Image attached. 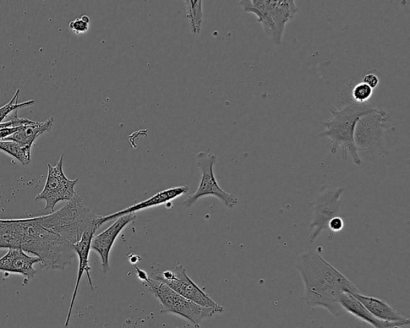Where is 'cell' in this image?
<instances>
[{"mask_svg":"<svg viewBox=\"0 0 410 328\" xmlns=\"http://www.w3.org/2000/svg\"><path fill=\"white\" fill-rule=\"evenodd\" d=\"M97 216L78 194L61 209L26 218H0V249H22L41 260L46 271H64L72 264L73 245L91 228Z\"/></svg>","mask_w":410,"mask_h":328,"instance_id":"1","label":"cell"},{"mask_svg":"<svg viewBox=\"0 0 410 328\" xmlns=\"http://www.w3.org/2000/svg\"><path fill=\"white\" fill-rule=\"evenodd\" d=\"M295 267L303 283L305 303L312 308H324L337 318L344 313L340 304L341 295L360 292L318 251H303L295 260Z\"/></svg>","mask_w":410,"mask_h":328,"instance_id":"2","label":"cell"},{"mask_svg":"<svg viewBox=\"0 0 410 328\" xmlns=\"http://www.w3.org/2000/svg\"><path fill=\"white\" fill-rule=\"evenodd\" d=\"M377 108L379 107L373 103H358L353 100L344 103L339 107H330L331 117L322 122L325 130L320 133V137L329 139L330 150L333 154L339 149H342L344 158H347V152L349 153L353 163L360 166L362 160L355 145V128L360 118L374 112Z\"/></svg>","mask_w":410,"mask_h":328,"instance_id":"3","label":"cell"},{"mask_svg":"<svg viewBox=\"0 0 410 328\" xmlns=\"http://www.w3.org/2000/svg\"><path fill=\"white\" fill-rule=\"evenodd\" d=\"M139 280L144 283L149 291L159 300L161 313L177 315L199 327L200 322L219 313L216 309L201 307L185 299L161 281L153 280L147 273L136 267Z\"/></svg>","mask_w":410,"mask_h":328,"instance_id":"4","label":"cell"},{"mask_svg":"<svg viewBox=\"0 0 410 328\" xmlns=\"http://www.w3.org/2000/svg\"><path fill=\"white\" fill-rule=\"evenodd\" d=\"M198 166L201 172V179L198 191L183 202L185 207H191L196 201L204 197L212 196L222 202L228 209H233L238 204L237 196L227 193L219 185L214 174L217 156L210 151H200L196 155Z\"/></svg>","mask_w":410,"mask_h":328,"instance_id":"5","label":"cell"},{"mask_svg":"<svg viewBox=\"0 0 410 328\" xmlns=\"http://www.w3.org/2000/svg\"><path fill=\"white\" fill-rule=\"evenodd\" d=\"M153 280L161 281L182 297L190 300L201 307L216 309L222 313L224 308L206 294L198 284H196L188 275L182 264H179L173 270L166 271L151 277Z\"/></svg>","mask_w":410,"mask_h":328,"instance_id":"6","label":"cell"},{"mask_svg":"<svg viewBox=\"0 0 410 328\" xmlns=\"http://www.w3.org/2000/svg\"><path fill=\"white\" fill-rule=\"evenodd\" d=\"M47 177L45 188L39 195L36 196L35 200H43L45 207L43 210L54 212V207L60 202H69L78 195L75 187L79 179H69L64 172V155L60 156L56 166L47 164Z\"/></svg>","mask_w":410,"mask_h":328,"instance_id":"7","label":"cell"},{"mask_svg":"<svg viewBox=\"0 0 410 328\" xmlns=\"http://www.w3.org/2000/svg\"><path fill=\"white\" fill-rule=\"evenodd\" d=\"M344 188L342 187H328L322 190L316 198L312 202L314 207V216L310 223V244L316 241L321 233L328 229L333 218L341 216L343 203L342 196Z\"/></svg>","mask_w":410,"mask_h":328,"instance_id":"8","label":"cell"},{"mask_svg":"<svg viewBox=\"0 0 410 328\" xmlns=\"http://www.w3.org/2000/svg\"><path fill=\"white\" fill-rule=\"evenodd\" d=\"M387 120V113L381 108L365 114L358 120L354 133L355 145L358 152L380 147L384 138Z\"/></svg>","mask_w":410,"mask_h":328,"instance_id":"9","label":"cell"},{"mask_svg":"<svg viewBox=\"0 0 410 328\" xmlns=\"http://www.w3.org/2000/svg\"><path fill=\"white\" fill-rule=\"evenodd\" d=\"M136 214H129L117 218L110 227L98 236L93 238L91 249L99 255L101 260V267L105 274L110 270L109 255H110L115 242L123 230L136 221Z\"/></svg>","mask_w":410,"mask_h":328,"instance_id":"10","label":"cell"},{"mask_svg":"<svg viewBox=\"0 0 410 328\" xmlns=\"http://www.w3.org/2000/svg\"><path fill=\"white\" fill-rule=\"evenodd\" d=\"M189 191L188 186L184 185L160 191V193L152 196L151 198L131 206L128 209L112 213V214L108 216H97L96 225L98 228H100L103 224L117 220V218L125 215L136 214V212L146 210L150 209V207L168 204L169 202L185 195Z\"/></svg>","mask_w":410,"mask_h":328,"instance_id":"11","label":"cell"},{"mask_svg":"<svg viewBox=\"0 0 410 328\" xmlns=\"http://www.w3.org/2000/svg\"><path fill=\"white\" fill-rule=\"evenodd\" d=\"M41 262L36 256L27 255L24 250L10 248L8 253L0 258V271L20 275L24 277V285H27L34 280L38 271L34 265Z\"/></svg>","mask_w":410,"mask_h":328,"instance_id":"12","label":"cell"},{"mask_svg":"<svg viewBox=\"0 0 410 328\" xmlns=\"http://www.w3.org/2000/svg\"><path fill=\"white\" fill-rule=\"evenodd\" d=\"M96 228H91L89 230H87V231H86L83 234V236H82L79 241L73 245L75 253L76 255L78 256L79 258V267L78 278H76L73 297L72 299H71V304L69 306L67 319L66 321H65V327H67L69 325L71 316H72L75 299L76 297H78V294L82 277H83L85 273H86L87 277V278H89V283L91 289H94V286H93L92 280L90 274V271L91 269L89 265V255L90 251L91 250V241L93 238H94V234L96 232Z\"/></svg>","mask_w":410,"mask_h":328,"instance_id":"13","label":"cell"},{"mask_svg":"<svg viewBox=\"0 0 410 328\" xmlns=\"http://www.w3.org/2000/svg\"><path fill=\"white\" fill-rule=\"evenodd\" d=\"M340 304L344 313L357 317L374 328H401L409 325L406 322H386L376 318L351 293H343L340 297Z\"/></svg>","mask_w":410,"mask_h":328,"instance_id":"14","label":"cell"},{"mask_svg":"<svg viewBox=\"0 0 410 328\" xmlns=\"http://www.w3.org/2000/svg\"><path fill=\"white\" fill-rule=\"evenodd\" d=\"M245 13L254 14L258 18L265 34L275 45H280L282 38L277 27L268 13L265 0H242L238 2Z\"/></svg>","mask_w":410,"mask_h":328,"instance_id":"15","label":"cell"},{"mask_svg":"<svg viewBox=\"0 0 410 328\" xmlns=\"http://www.w3.org/2000/svg\"><path fill=\"white\" fill-rule=\"evenodd\" d=\"M369 313L376 318L386 322H406L409 325L410 321L406 316L398 313L390 304L380 299L369 297L362 292L352 295Z\"/></svg>","mask_w":410,"mask_h":328,"instance_id":"16","label":"cell"},{"mask_svg":"<svg viewBox=\"0 0 410 328\" xmlns=\"http://www.w3.org/2000/svg\"><path fill=\"white\" fill-rule=\"evenodd\" d=\"M265 3L268 13L283 36L286 25L298 12L296 3L293 0H265Z\"/></svg>","mask_w":410,"mask_h":328,"instance_id":"17","label":"cell"},{"mask_svg":"<svg viewBox=\"0 0 410 328\" xmlns=\"http://www.w3.org/2000/svg\"><path fill=\"white\" fill-rule=\"evenodd\" d=\"M54 118H48L45 122H32L30 124L21 126L17 133L9 137L4 139L5 141H13L22 147H30L31 149L34 142L41 135L50 131L52 129Z\"/></svg>","mask_w":410,"mask_h":328,"instance_id":"18","label":"cell"},{"mask_svg":"<svg viewBox=\"0 0 410 328\" xmlns=\"http://www.w3.org/2000/svg\"><path fill=\"white\" fill-rule=\"evenodd\" d=\"M185 9L191 31L194 35H199L204 18L203 2L200 0H187L185 1Z\"/></svg>","mask_w":410,"mask_h":328,"instance_id":"19","label":"cell"},{"mask_svg":"<svg viewBox=\"0 0 410 328\" xmlns=\"http://www.w3.org/2000/svg\"><path fill=\"white\" fill-rule=\"evenodd\" d=\"M0 151L15 158L24 166L29 165L31 161V149L13 141L0 140Z\"/></svg>","mask_w":410,"mask_h":328,"instance_id":"20","label":"cell"},{"mask_svg":"<svg viewBox=\"0 0 410 328\" xmlns=\"http://www.w3.org/2000/svg\"><path fill=\"white\" fill-rule=\"evenodd\" d=\"M20 89L16 91L15 94L7 105L0 107V124L3 123V120L9 117L15 111L19 109L29 107L35 105V100H29L23 103H19Z\"/></svg>","mask_w":410,"mask_h":328,"instance_id":"21","label":"cell"},{"mask_svg":"<svg viewBox=\"0 0 410 328\" xmlns=\"http://www.w3.org/2000/svg\"><path fill=\"white\" fill-rule=\"evenodd\" d=\"M373 94L374 89L363 82L355 85L351 93L352 100L358 103H368Z\"/></svg>","mask_w":410,"mask_h":328,"instance_id":"22","label":"cell"},{"mask_svg":"<svg viewBox=\"0 0 410 328\" xmlns=\"http://www.w3.org/2000/svg\"><path fill=\"white\" fill-rule=\"evenodd\" d=\"M90 21L89 16L86 15L81 16L80 18L75 19L71 22L69 24L70 29L72 30L75 34H85V33L89 29Z\"/></svg>","mask_w":410,"mask_h":328,"instance_id":"23","label":"cell"},{"mask_svg":"<svg viewBox=\"0 0 410 328\" xmlns=\"http://www.w3.org/2000/svg\"><path fill=\"white\" fill-rule=\"evenodd\" d=\"M10 119L8 122H3L0 124V129L5 128H17L20 126L30 124L32 120L25 118H20L18 117V111H15L8 117Z\"/></svg>","mask_w":410,"mask_h":328,"instance_id":"24","label":"cell"},{"mask_svg":"<svg viewBox=\"0 0 410 328\" xmlns=\"http://www.w3.org/2000/svg\"><path fill=\"white\" fill-rule=\"evenodd\" d=\"M363 83L367 84L372 89H375L380 84L379 76L374 73H368L364 75Z\"/></svg>","mask_w":410,"mask_h":328,"instance_id":"25","label":"cell"},{"mask_svg":"<svg viewBox=\"0 0 410 328\" xmlns=\"http://www.w3.org/2000/svg\"><path fill=\"white\" fill-rule=\"evenodd\" d=\"M343 228L344 221L341 216L333 218L332 220L330 222L329 226H328V229H330V231L335 232H341Z\"/></svg>","mask_w":410,"mask_h":328,"instance_id":"26","label":"cell"},{"mask_svg":"<svg viewBox=\"0 0 410 328\" xmlns=\"http://www.w3.org/2000/svg\"><path fill=\"white\" fill-rule=\"evenodd\" d=\"M20 128L21 126L17 128H5L0 129V140H3L4 139L9 137V136L17 133Z\"/></svg>","mask_w":410,"mask_h":328,"instance_id":"27","label":"cell"}]
</instances>
